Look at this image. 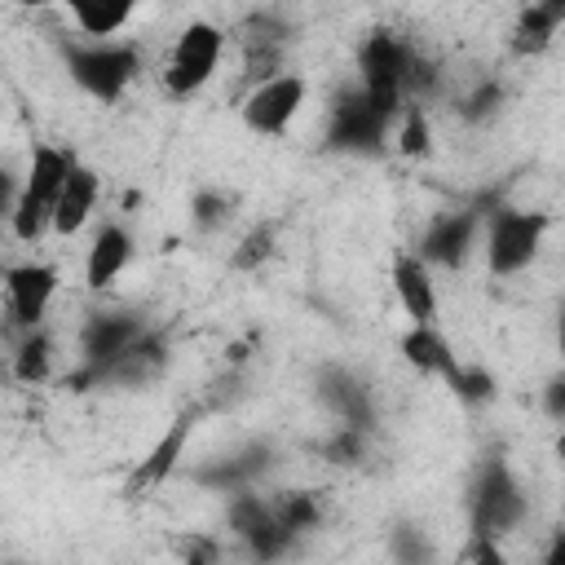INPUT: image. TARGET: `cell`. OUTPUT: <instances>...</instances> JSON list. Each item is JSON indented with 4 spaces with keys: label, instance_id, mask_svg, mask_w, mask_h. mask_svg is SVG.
<instances>
[{
    "label": "cell",
    "instance_id": "6da1fadb",
    "mask_svg": "<svg viewBox=\"0 0 565 565\" xmlns=\"http://www.w3.org/2000/svg\"><path fill=\"white\" fill-rule=\"evenodd\" d=\"M71 172H75V154H66L57 146H40L31 154L22 190L9 203V230L18 243H35L44 230H53V212H57V199H62Z\"/></svg>",
    "mask_w": 565,
    "mask_h": 565
},
{
    "label": "cell",
    "instance_id": "7a4b0ae2",
    "mask_svg": "<svg viewBox=\"0 0 565 565\" xmlns=\"http://www.w3.org/2000/svg\"><path fill=\"white\" fill-rule=\"evenodd\" d=\"M415 62H419V53L402 40V35H393V31H371L366 40H362V49H358V71H362V88H366V97L384 110V115H402L406 110V97H411V75H415Z\"/></svg>",
    "mask_w": 565,
    "mask_h": 565
},
{
    "label": "cell",
    "instance_id": "3957f363",
    "mask_svg": "<svg viewBox=\"0 0 565 565\" xmlns=\"http://www.w3.org/2000/svg\"><path fill=\"white\" fill-rule=\"evenodd\" d=\"M62 62L71 79L97 102H119L141 71V53L124 40H71L62 44Z\"/></svg>",
    "mask_w": 565,
    "mask_h": 565
},
{
    "label": "cell",
    "instance_id": "277c9868",
    "mask_svg": "<svg viewBox=\"0 0 565 565\" xmlns=\"http://www.w3.org/2000/svg\"><path fill=\"white\" fill-rule=\"evenodd\" d=\"M150 331V322L141 313H128V309H102V313H88L84 327H79V371H71V388H93L102 384V371L110 362H119L141 335Z\"/></svg>",
    "mask_w": 565,
    "mask_h": 565
},
{
    "label": "cell",
    "instance_id": "5b68a950",
    "mask_svg": "<svg viewBox=\"0 0 565 565\" xmlns=\"http://www.w3.org/2000/svg\"><path fill=\"white\" fill-rule=\"evenodd\" d=\"M530 503H525V490L521 481L512 477V468L490 455L477 477H472V494H468V516H472V534L481 539H503L512 534L521 521H525Z\"/></svg>",
    "mask_w": 565,
    "mask_h": 565
},
{
    "label": "cell",
    "instance_id": "8992f818",
    "mask_svg": "<svg viewBox=\"0 0 565 565\" xmlns=\"http://www.w3.org/2000/svg\"><path fill=\"white\" fill-rule=\"evenodd\" d=\"M547 234V212H530V207H494L486 216V265L494 278H512L521 274Z\"/></svg>",
    "mask_w": 565,
    "mask_h": 565
},
{
    "label": "cell",
    "instance_id": "52a82bcc",
    "mask_svg": "<svg viewBox=\"0 0 565 565\" xmlns=\"http://www.w3.org/2000/svg\"><path fill=\"white\" fill-rule=\"evenodd\" d=\"M221 53H225V31H221L216 22H190V26L177 35V44H172V53H168V62H163V93H168V97H190V93H199V88L216 75Z\"/></svg>",
    "mask_w": 565,
    "mask_h": 565
},
{
    "label": "cell",
    "instance_id": "ba28073f",
    "mask_svg": "<svg viewBox=\"0 0 565 565\" xmlns=\"http://www.w3.org/2000/svg\"><path fill=\"white\" fill-rule=\"evenodd\" d=\"M388 124L393 115H384L366 88H344L335 93L331 102V115H327V150H340V154H380L384 150V137H388Z\"/></svg>",
    "mask_w": 565,
    "mask_h": 565
},
{
    "label": "cell",
    "instance_id": "9c48e42d",
    "mask_svg": "<svg viewBox=\"0 0 565 565\" xmlns=\"http://www.w3.org/2000/svg\"><path fill=\"white\" fill-rule=\"evenodd\" d=\"M225 516H230V530H234V534L243 539V547L252 552V561H260V565H278V561L296 547V539L282 530V521H278V512H274V499L256 494L252 486L230 494Z\"/></svg>",
    "mask_w": 565,
    "mask_h": 565
},
{
    "label": "cell",
    "instance_id": "30bf717a",
    "mask_svg": "<svg viewBox=\"0 0 565 565\" xmlns=\"http://www.w3.org/2000/svg\"><path fill=\"white\" fill-rule=\"evenodd\" d=\"M57 296V269L26 260V265H9L4 269V300H9V327L13 331H40L49 305Z\"/></svg>",
    "mask_w": 565,
    "mask_h": 565
},
{
    "label": "cell",
    "instance_id": "8fae6325",
    "mask_svg": "<svg viewBox=\"0 0 565 565\" xmlns=\"http://www.w3.org/2000/svg\"><path fill=\"white\" fill-rule=\"evenodd\" d=\"M305 93H309V84H305L300 75L282 71V75H274V79H265V84H256V88L247 93V102H243V124H247L252 132H260V137H278V132H287L291 119L300 115Z\"/></svg>",
    "mask_w": 565,
    "mask_h": 565
},
{
    "label": "cell",
    "instance_id": "7c38bea8",
    "mask_svg": "<svg viewBox=\"0 0 565 565\" xmlns=\"http://www.w3.org/2000/svg\"><path fill=\"white\" fill-rule=\"evenodd\" d=\"M477 230H481V212L477 207H455L428 221L424 238H419V260L424 265H441V269H459L468 265L472 247H477Z\"/></svg>",
    "mask_w": 565,
    "mask_h": 565
},
{
    "label": "cell",
    "instance_id": "4fadbf2b",
    "mask_svg": "<svg viewBox=\"0 0 565 565\" xmlns=\"http://www.w3.org/2000/svg\"><path fill=\"white\" fill-rule=\"evenodd\" d=\"M194 419H199V406L194 411H181L177 419H172V428L150 446V455L128 472V481H124V494L128 499H141L146 490H154V486H163L168 481V472L177 468V459H181V450H185V441H190V433H194Z\"/></svg>",
    "mask_w": 565,
    "mask_h": 565
},
{
    "label": "cell",
    "instance_id": "5bb4252c",
    "mask_svg": "<svg viewBox=\"0 0 565 565\" xmlns=\"http://www.w3.org/2000/svg\"><path fill=\"white\" fill-rule=\"evenodd\" d=\"M393 291L411 318V327H437V287H433V269L406 252L393 260Z\"/></svg>",
    "mask_w": 565,
    "mask_h": 565
},
{
    "label": "cell",
    "instance_id": "9a60e30c",
    "mask_svg": "<svg viewBox=\"0 0 565 565\" xmlns=\"http://www.w3.org/2000/svg\"><path fill=\"white\" fill-rule=\"evenodd\" d=\"M318 388H322V402L340 415V424H349V428H371L375 424V397H371V388L353 375V371H340V366H327L322 375H318Z\"/></svg>",
    "mask_w": 565,
    "mask_h": 565
},
{
    "label": "cell",
    "instance_id": "2e32d148",
    "mask_svg": "<svg viewBox=\"0 0 565 565\" xmlns=\"http://www.w3.org/2000/svg\"><path fill=\"white\" fill-rule=\"evenodd\" d=\"M128 260H132V234L124 225H115V221L102 225L93 234L88 256H84V282H88V291H106L124 274Z\"/></svg>",
    "mask_w": 565,
    "mask_h": 565
},
{
    "label": "cell",
    "instance_id": "e0dca14e",
    "mask_svg": "<svg viewBox=\"0 0 565 565\" xmlns=\"http://www.w3.org/2000/svg\"><path fill=\"white\" fill-rule=\"evenodd\" d=\"M168 366V340H163V331H146L119 362H110L106 371H102V384H119V388H137V384H150L159 371Z\"/></svg>",
    "mask_w": 565,
    "mask_h": 565
},
{
    "label": "cell",
    "instance_id": "ac0fdd59",
    "mask_svg": "<svg viewBox=\"0 0 565 565\" xmlns=\"http://www.w3.org/2000/svg\"><path fill=\"white\" fill-rule=\"evenodd\" d=\"M97 194H102L97 172L84 168V163H75V172H71V181H66V190L57 199V212H53V234H62V238L79 234L88 225L93 207H97Z\"/></svg>",
    "mask_w": 565,
    "mask_h": 565
},
{
    "label": "cell",
    "instance_id": "d6986e66",
    "mask_svg": "<svg viewBox=\"0 0 565 565\" xmlns=\"http://www.w3.org/2000/svg\"><path fill=\"white\" fill-rule=\"evenodd\" d=\"M561 26H565V0L521 9L516 22H512V53H516V57H539V53L556 40Z\"/></svg>",
    "mask_w": 565,
    "mask_h": 565
},
{
    "label": "cell",
    "instance_id": "ffe728a7",
    "mask_svg": "<svg viewBox=\"0 0 565 565\" xmlns=\"http://www.w3.org/2000/svg\"><path fill=\"white\" fill-rule=\"evenodd\" d=\"M402 358H406L419 375H441V380L459 366V358L450 353V344L441 340L437 327H411V331L402 335Z\"/></svg>",
    "mask_w": 565,
    "mask_h": 565
},
{
    "label": "cell",
    "instance_id": "44dd1931",
    "mask_svg": "<svg viewBox=\"0 0 565 565\" xmlns=\"http://www.w3.org/2000/svg\"><path fill=\"white\" fill-rule=\"evenodd\" d=\"M66 18L75 22V31L79 35H88V40H110V35H119L128 22H132V4H106V0H75V4H66Z\"/></svg>",
    "mask_w": 565,
    "mask_h": 565
},
{
    "label": "cell",
    "instance_id": "7402d4cb",
    "mask_svg": "<svg viewBox=\"0 0 565 565\" xmlns=\"http://www.w3.org/2000/svg\"><path fill=\"white\" fill-rule=\"evenodd\" d=\"M274 512H278V521H282V530L291 539H305V534H313L322 525V503L309 490H282V494H274Z\"/></svg>",
    "mask_w": 565,
    "mask_h": 565
},
{
    "label": "cell",
    "instance_id": "603a6c76",
    "mask_svg": "<svg viewBox=\"0 0 565 565\" xmlns=\"http://www.w3.org/2000/svg\"><path fill=\"white\" fill-rule=\"evenodd\" d=\"M53 371V340L44 331H26L13 349V375L22 384H44Z\"/></svg>",
    "mask_w": 565,
    "mask_h": 565
},
{
    "label": "cell",
    "instance_id": "cb8c5ba5",
    "mask_svg": "<svg viewBox=\"0 0 565 565\" xmlns=\"http://www.w3.org/2000/svg\"><path fill=\"white\" fill-rule=\"evenodd\" d=\"M446 384L455 388V397L459 402H468V406H481V402H490L494 397V375L490 371H481V366H468V362H459L450 375H446Z\"/></svg>",
    "mask_w": 565,
    "mask_h": 565
},
{
    "label": "cell",
    "instance_id": "d4e9b609",
    "mask_svg": "<svg viewBox=\"0 0 565 565\" xmlns=\"http://www.w3.org/2000/svg\"><path fill=\"white\" fill-rule=\"evenodd\" d=\"M397 150H402V154H411V159L428 150V115H424V106H419V102H406V110H402Z\"/></svg>",
    "mask_w": 565,
    "mask_h": 565
},
{
    "label": "cell",
    "instance_id": "484cf974",
    "mask_svg": "<svg viewBox=\"0 0 565 565\" xmlns=\"http://www.w3.org/2000/svg\"><path fill=\"white\" fill-rule=\"evenodd\" d=\"M190 212H194V225L199 230H221L230 221V212H234V199L225 190H199Z\"/></svg>",
    "mask_w": 565,
    "mask_h": 565
},
{
    "label": "cell",
    "instance_id": "4316f807",
    "mask_svg": "<svg viewBox=\"0 0 565 565\" xmlns=\"http://www.w3.org/2000/svg\"><path fill=\"white\" fill-rule=\"evenodd\" d=\"M388 552H393L397 565H428V539H424V530H415V525L388 530Z\"/></svg>",
    "mask_w": 565,
    "mask_h": 565
},
{
    "label": "cell",
    "instance_id": "83f0119b",
    "mask_svg": "<svg viewBox=\"0 0 565 565\" xmlns=\"http://www.w3.org/2000/svg\"><path fill=\"white\" fill-rule=\"evenodd\" d=\"M499 102H503V88H499L494 79H481L477 88H468V93L459 97V115L477 124V119H490V115L499 110Z\"/></svg>",
    "mask_w": 565,
    "mask_h": 565
},
{
    "label": "cell",
    "instance_id": "f1b7e54d",
    "mask_svg": "<svg viewBox=\"0 0 565 565\" xmlns=\"http://www.w3.org/2000/svg\"><path fill=\"white\" fill-rule=\"evenodd\" d=\"M269 256H274V225H256V230H247V238L238 243L234 265H238V269H256V265H265Z\"/></svg>",
    "mask_w": 565,
    "mask_h": 565
},
{
    "label": "cell",
    "instance_id": "f546056e",
    "mask_svg": "<svg viewBox=\"0 0 565 565\" xmlns=\"http://www.w3.org/2000/svg\"><path fill=\"white\" fill-rule=\"evenodd\" d=\"M468 565H508V556H503L499 539H481V534H472V539H468Z\"/></svg>",
    "mask_w": 565,
    "mask_h": 565
},
{
    "label": "cell",
    "instance_id": "4dcf8cb0",
    "mask_svg": "<svg viewBox=\"0 0 565 565\" xmlns=\"http://www.w3.org/2000/svg\"><path fill=\"white\" fill-rule=\"evenodd\" d=\"M543 411H547V419L565 424V375L547 380V388H543Z\"/></svg>",
    "mask_w": 565,
    "mask_h": 565
},
{
    "label": "cell",
    "instance_id": "1f68e13d",
    "mask_svg": "<svg viewBox=\"0 0 565 565\" xmlns=\"http://www.w3.org/2000/svg\"><path fill=\"white\" fill-rule=\"evenodd\" d=\"M539 565H565V525H556L552 530V539H547V547H543V561Z\"/></svg>",
    "mask_w": 565,
    "mask_h": 565
},
{
    "label": "cell",
    "instance_id": "d6a6232c",
    "mask_svg": "<svg viewBox=\"0 0 565 565\" xmlns=\"http://www.w3.org/2000/svg\"><path fill=\"white\" fill-rule=\"evenodd\" d=\"M556 349H561V375H565V309H561V322H556Z\"/></svg>",
    "mask_w": 565,
    "mask_h": 565
},
{
    "label": "cell",
    "instance_id": "836d02e7",
    "mask_svg": "<svg viewBox=\"0 0 565 565\" xmlns=\"http://www.w3.org/2000/svg\"><path fill=\"white\" fill-rule=\"evenodd\" d=\"M556 455H561V463H565V433L556 437Z\"/></svg>",
    "mask_w": 565,
    "mask_h": 565
}]
</instances>
